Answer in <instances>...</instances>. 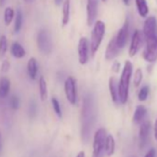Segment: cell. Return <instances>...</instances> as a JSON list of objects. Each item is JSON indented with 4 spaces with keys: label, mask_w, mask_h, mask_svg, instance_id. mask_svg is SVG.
<instances>
[{
    "label": "cell",
    "mask_w": 157,
    "mask_h": 157,
    "mask_svg": "<svg viewBox=\"0 0 157 157\" xmlns=\"http://www.w3.org/2000/svg\"><path fill=\"white\" fill-rule=\"evenodd\" d=\"M95 119L94 103L90 94L86 95L82 109V136L85 141L88 140Z\"/></svg>",
    "instance_id": "cell-1"
},
{
    "label": "cell",
    "mask_w": 157,
    "mask_h": 157,
    "mask_svg": "<svg viewBox=\"0 0 157 157\" xmlns=\"http://www.w3.org/2000/svg\"><path fill=\"white\" fill-rule=\"evenodd\" d=\"M132 71H133V66L131 62L126 61L119 81V101L123 105L127 103L128 98V90H129V83H130Z\"/></svg>",
    "instance_id": "cell-2"
},
{
    "label": "cell",
    "mask_w": 157,
    "mask_h": 157,
    "mask_svg": "<svg viewBox=\"0 0 157 157\" xmlns=\"http://www.w3.org/2000/svg\"><path fill=\"white\" fill-rule=\"evenodd\" d=\"M105 33V24L102 21H96L95 23L94 24V29L92 32V38H91V43H90V47H91V53L93 56L98 51L102 41L104 39Z\"/></svg>",
    "instance_id": "cell-3"
},
{
    "label": "cell",
    "mask_w": 157,
    "mask_h": 157,
    "mask_svg": "<svg viewBox=\"0 0 157 157\" xmlns=\"http://www.w3.org/2000/svg\"><path fill=\"white\" fill-rule=\"evenodd\" d=\"M106 130L103 128H99L94 137L93 144V157H105V141L107 138Z\"/></svg>",
    "instance_id": "cell-4"
},
{
    "label": "cell",
    "mask_w": 157,
    "mask_h": 157,
    "mask_svg": "<svg viewBox=\"0 0 157 157\" xmlns=\"http://www.w3.org/2000/svg\"><path fill=\"white\" fill-rule=\"evenodd\" d=\"M146 42L143 51V58L149 63H154L157 60V35L144 38Z\"/></svg>",
    "instance_id": "cell-5"
},
{
    "label": "cell",
    "mask_w": 157,
    "mask_h": 157,
    "mask_svg": "<svg viewBox=\"0 0 157 157\" xmlns=\"http://www.w3.org/2000/svg\"><path fill=\"white\" fill-rule=\"evenodd\" d=\"M37 46L41 53L44 55H48L52 52L53 43L51 39V35L47 30L43 29L37 34Z\"/></svg>",
    "instance_id": "cell-6"
},
{
    "label": "cell",
    "mask_w": 157,
    "mask_h": 157,
    "mask_svg": "<svg viewBox=\"0 0 157 157\" xmlns=\"http://www.w3.org/2000/svg\"><path fill=\"white\" fill-rule=\"evenodd\" d=\"M65 94L67 101L71 105H76L78 99V93H77V82L76 78L69 76L65 81Z\"/></svg>",
    "instance_id": "cell-7"
},
{
    "label": "cell",
    "mask_w": 157,
    "mask_h": 157,
    "mask_svg": "<svg viewBox=\"0 0 157 157\" xmlns=\"http://www.w3.org/2000/svg\"><path fill=\"white\" fill-rule=\"evenodd\" d=\"M90 43L87 38L82 37L78 41V62L82 65H85L89 60L90 56Z\"/></svg>",
    "instance_id": "cell-8"
},
{
    "label": "cell",
    "mask_w": 157,
    "mask_h": 157,
    "mask_svg": "<svg viewBox=\"0 0 157 157\" xmlns=\"http://www.w3.org/2000/svg\"><path fill=\"white\" fill-rule=\"evenodd\" d=\"M143 33L140 31V30H136L133 34H132V38H131V43H130V46H129V56H134L137 55V53L140 51V49L142 46V43H143Z\"/></svg>",
    "instance_id": "cell-9"
},
{
    "label": "cell",
    "mask_w": 157,
    "mask_h": 157,
    "mask_svg": "<svg viewBox=\"0 0 157 157\" xmlns=\"http://www.w3.org/2000/svg\"><path fill=\"white\" fill-rule=\"evenodd\" d=\"M128 34H129V20L127 19L125 21L123 26L119 29L117 34L115 36L117 44L120 49L124 48L125 45L127 44V42L128 39Z\"/></svg>",
    "instance_id": "cell-10"
},
{
    "label": "cell",
    "mask_w": 157,
    "mask_h": 157,
    "mask_svg": "<svg viewBox=\"0 0 157 157\" xmlns=\"http://www.w3.org/2000/svg\"><path fill=\"white\" fill-rule=\"evenodd\" d=\"M142 33H143L144 38L157 35V20L155 17L150 16L146 18L144 24H143Z\"/></svg>",
    "instance_id": "cell-11"
},
{
    "label": "cell",
    "mask_w": 157,
    "mask_h": 157,
    "mask_svg": "<svg viewBox=\"0 0 157 157\" xmlns=\"http://www.w3.org/2000/svg\"><path fill=\"white\" fill-rule=\"evenodd\" d=\"M87 24L92 26L96 21L98 12V0H87Z\"/></svg>",
    "instance_id": "cell-12"
},
{
    "label": "cell",
    "mask_w": 157,
    "mask_h": 157,
    "mask_svg": "<svg viewBox=\"0 0 157 157\" xmlns=\"http://www.w3.org/2000/svg\"><path fill=\"white\" fill-rule=\"evenodd\" d=\"M150 129H151L150 122L143 121L139 130V146L140 149H143L148 143V140L150 137Z\"/></svg>",
    "instance_id": "cell-13"
},
{
    "label": "cell",
    "mask_w": 157,
    "mask_h": 157,
    "mask_svg": "<svg viewBox=\"0 0 157 157\" xmlns=\"http://www.w3.org/2000/svg\"><path fill=\"white\" fill-rule=\"evenodd\" d=\"M109 91L111 99L115 104H118L119 101V82L116 77L109 78Z\"/></svg>",
    "instance_id": "cell-14"
},
{
    "label": "cell",
    "mask_w": 157,
    "mask_h": 157,
    "mask_svg": "<svg viewBox=\"0 0 157 157\" xmlns=\"http://www.w3.org/2000/svg\"><path fill=\"white\" fill-rule=\"evenodd\" d=\"M119 51H120V48L117 46V42H116V37H113L107 47H106V51H105V59L106 60H112L114 59L115 57L117 56V55L119 54Z\"/></svg>",
    "instance_id": "cell-15"
},
{
    "label": "cell",
    "mask_w": 157,
    "mask_h": 157,
    "mask_svg": "<svg viewBox=\"0 0 157 157\" xmlns=\"http://www.w3.org/2000/svg\"><path fill=\"white\" fill-rule=\"evenodd\" d=\"M147 114V109L144 105H138L134 115H133V122L135 124H141L146 117Z\"/></svg>",
    "instance_id": "cell-16"
},
{
    "label": "cell",
    "mask_w": 157,
    "mask_h": 157,
    "mask_svg": "<svg viewBox=\"0 0 157 157\" xmlns=\"http://www.w3.org/2000/svg\"><path fill=\"white\" fill-rule=\"evenodd\" d=\"M10 90V81L8 77L0 78V97L5 98L9 95Z\"/></svg>",
    "instance_id": "cell-17"
},
{
    "label": "cell",
    "mask_w": 157,
    "mask_h": 157,
    "mask_svg": "<svg viewBox=\"0 0 157 157\" xmlns=\"http://www.w3.org/2000/svg\"><path fill=\"white\" fill-rule=\"evenodd\" d=\"M10 52H11V55L16 57V58H22L25 56L26 55V51L25 49L23 48V46L18 43V42H14L12 44H11V48H10Z\"/></svg>",
    "instance_id": "cell-18"
},
{
    "label": "cell",
    "mask_w": 157,
    "mask_h": 157,
    "mask_svg": "<svg viewBox=\"0 0 157 157\" xmlns=\"http://www.w3.org/2000/svg\"><path fill=\"white\" fill-rule=\"evenodd\" d=\"M27 70L32 80H35L37 77V72H38V64L34 57H31L29 59L28 65H27Z\"/></svg>",
    "instance_id": "cell-19"
},
{
    "label": "cell",
    "mask_w": 157,
    "mask_h": 157,
    "mask_svg": "<svg viewBox=\"0 0 157 157\" xmlns=\"http://www.w3.org/2000/svg\"><path fill=\"white\" fill-rule=\"evenodd\" d=\"M63 16H62V25L66 26L69 22L70 18V0H65L63 3Z\"/></svg>",
    "instance_id": "cell-20"
},
{
    "label": "cell",
    "mask_w": 157,
    "mask_h": 157,
    "mask_svg": "<svg viewBox=\"0 0 157 157\" xmlns=\"http://www.w3.org/2000/svg\"><path fill=\"white\" fill-rule=\"evenodd\" d=\"M135 3L137 6L139 15L141 18H146L149 14V7L147 5L146 0H135Z\"/></svg>",
    "instance_id": "cell-21"
},
{
    "label": "cell",
    "mask_w": 157,
    "mask_h": 157,
    "mask_svg": "<svg viewBox=\"0 0 157 157\" xmlns=\"http://www.w3.org/2000/svg\"><path fill=\"white\" fill-rule=\"evenodd\" d=\"M116 148V142L114 140V137L112 135H108L105 141V154L107 156H111L115 152Z\"/></svg>",
    "instance_id": "cell-22"
},
{
    "label": "cell",
    "mask_w": 157,
    "mask_h": 157,
    "mask_svg": "<svg viewBox=\"0 0 157 157\" xmlns=\"http://www.w3.org/2000/svg\"><path fill=\"white\" fill-rule=\"evenodd\" d=\"M16 16V12L15 10L10 8V7H7L5 9V12H4V22L7 26H10L12 22V21L14 20Z\"/></svg>",
    "instance_id": "cell-23"
},
{
    "label": "cell",
    "mask_w": 157,
    "mask_h": 157,
    "mask_svg": "<svg viewBox=\"0 0 157 157\" xmlns=\"http://www.w3.org/2000/svg\"><path fill=\"white\" fill-rule=\"evenodd\" d=\"M39 92H40V97L42 101L46 100L47 98V84L45 78L42 76L39 78Z\"/></svg>",
    "instance_id": "cell-24"
},
{
    "label": "cell",
    "mask_w": 157,
    "mask_h": 157,
    "mask_svg": "<svg viewBox=\"0 0 157 157\" xmlns=\"http://www.w3.org/2000/svg\"><path fill=\"white\" fill-rule=\"evenodd\" d=\"M22 24H23V14H22V11L19 9L16 11L15 23H14V32L19 33L22 28Z\"/></svg>",
    "instance_id": "cell-25"
},
{
    "label": "cell",
    "mask_w": 157,
    "mask_h": 157,
    "mask_svg": "<svg viewBox=\"0 0 157 157\" xmlns=\"http://www.w3.org/2000/svg\"><path fill=\"white\" fill-rule=\"evenodd\" d=\"M8 50V40L5 35L0 37V59L5 57V55Z\"/></svg>",
    "instance_id": "cell-26"
},
{
    "label": "cell",
    "mask_w": 157,
    "mask_h": 157,
    "mask_svg": "<svg viewBox=\"0 0 157 157\" xmlns=\"http://www.w3.org/2000/svg\"><path fill=\"white\" fill-rule=\"evenodd\" d=\"M51 103H52V105H53L55 113L56 114V116L59 118H61L62 117V112H61V107H60V104H59L58 100L56 97H53L52 100H51Z\"/></svg>",
    "instance_id": "cell-27"
},
{
    "label": "cell",
    "mask_w": 157,
    "mask_h": 157,
    "mask_svg": "<svg viewBox=\"0 0 157 157\" xmlns=\"http://www.w3.org/2000/svg\"><path fill=\"white\" fill-rule=\"evenodd\" d=\"M142 81V71L140 68H137L134 73V78H133V83L135 87H138Z\"/></svg>",
    "instance_id": "cell-28"
},
{
    "label": "cell",
    "mask_w": 157,
    "mask_h": 157,
    "mask_svg": "<svg viewBox=\"0 0 157 157\" xmlns=\"http://www.w3.org/2000/svg\"><path fill=\"white\" fill-rule=\"evenodd\" d=\"M10 106L12 110H18L20 107V99L17 95H12L10 99Z\"/></svg>",
    "instance_id": "cell-29"
},
{
    "label": "cell",
    "mask_w": 157,
    "mask_h": 157,
    "mask_svg": "<svg viewBox=\"0 0 157 157\" xmlns=\"http://www.w3.org/2000/svg\"><path fill=\"white\" fill-rule=\"evenodd\" d=\"M148 94H149V87L148 86H143L139 92V94H138L139 100L140 102L145 101L147 99V97H148Z\"/></svg>",
    "instance_id": "cell-30"
},
{
    "label": "cell",
    "mask_w": 157,
    "mask_h": 157,
    "mask_svg": "<svg viewBox=\"0 0 157 157\" xmlns=\"http://www.w3.org/2000/svg\"><path fill=\"white\" fill-rule=\"evenodd\" d=\"M36 112H37V106H36V103L35 101L32 100L30 102V105H29V107H28V114H29V117L31 118H33L36 115Z\"/></svg>",
    "instance_id": "cell-31"
},
{
    "label": "cell",
    "mask_w": 157,
    "mask_h": 157,
    "mask_svg": "<svg viewBox=\"0 0 157 157\" xmlns=\"http://www.w3.org/2000/svg\"><path fill=\"white\" fill-rule=\"evenodd\" d=\"M10 63L8 60H4L1 64V72L2 73H7L10 70Z\"/></svg>",
    "instance_id": "cell-32"
},
{
    "label": "cell",
    "mask_w": 157,
    "mask_h": 157,
    "mask_svg": "<svg viewBox=\"0 0 157 157\" xmlns=\"http://www.w3.org/2000/svg\"><path fill=\"white\" fill-rule=\"evenodd\" d=\"M119 69H120V63L117 62V61H115L113 66H112V70L116 73H118L119 72Z\"/></svg>",
    "instance_id": "cell-33"
},
{
    "label": "cell",
    "mask_w": 157,
    "mask_h": 157,
    "mask_svg": "<svg viewBox=\"0 0 157 157\" xmlns=\"http://www.w3.org/2000/svg\"><path fill=\"white\" fill-rule=\"evenodd\" d=\"M155 155H156L155 150H154V149H151V150L146 153L145 157H155Z\"/></svg>",
    "instance_id": "cell-34"
},
{
    "label": "cell",
    "mask_w": 157,
    "mask_h": 157,
    "mask_svg": "<svg viewBox=\"0 0 157 157\" xmlns=\"http://www.w3.org/2000/svg\"><path fill=\"white\" fill-rule=\"evenodd\" d=\"M154 137L157 140V119H156L155 124H154Z\"/></svg>",
    "instance_id": "cell-35"
},
{
    "label": "cell",
    "mask_w": 157,
    "mask_h": 157,
    "mask_svg": "<svg viewBox=\"0 0 157 157\" xmlns=\"http://www.w3.org/2000/svg\"><path fill=\"white\" fill-rule=\"evenodd\" d=\"M54 1H55L56 6H60L63 2V0H54Z\"/></svg>",
    "instance_id": "cell-36"
},
{
    "label": "cell",
    "mask_w": 157,
    "mask_h": 157,
    "mask_svg": "<svg viewBox=\"0 0 157 157\" xmlns=\"http://www.w3.org/2000/svg\"><path fill=\"white\" fill-rule=\"evenodd\" d=\"M76 157H85V152L84 151H80Z\"/></svg>",
    "instance_id": "cell-37"
},
{
    "label": "cell",
    "mask_w": 157,
    "mask_h": 157,
    "mask_svg": "<svg viewBox=\"0 0 157 157\" xmlns=\"http://www.w3.org/2000/svg\"><path fill=\"white\" fill-rule=\"evenodd\" d=\"M123 3H124L126 6H129V4H130V0H123Z\"/></svg>",
    "instance_id": "cell-38"
},
{
    "label": "cell",
    "mask_w": 157,
    "mask_h": 157,
    "mask_svg": "<svg viewBox=\"0 0 157 157\" xmlns=\"http://www.w3.org/2000/svg\"><path fill=\"white\" fill-rule=\"evenodd\" d=\"M6 1L7 0H0V7H3L4 4L6 3Z\"/></svg>",
    "instance_id": "cell-39"
},
{
    "label": "cell",
    "mask_w": 157,
    "mask_h": 157,
    "mask_svg": "<svg viewBox=\"0 0 157 157\" xmlns=\"http://www.w3.org/2000/svg\"><path fill=\"white\" fill-rule=\"evenodd\" d=\"M34 1V0H24L25 3H33Z\"/></svg>",
    "instance_id": "cell-40"
},
{
    "label": "cell",
    "mask_w": 157,
    "mask_h": 157,
    "mask_svg": "<svg viewBox=\"0 0 157 157\" xmlns=\"http://www.w3.org/2000/svg\"><path fill=\"white\" fill-rule=\"evenodd\" d=\"M0 151H1V141H0Z\"/></svg>",
    "instance_id": "cell-41"
},
{
    "label": "cell",
    "mask_w": 157,
    "mask_h": 157,
    "mask_svg": "<svg viewBox=\"0 0 157 157\" xmlns=\"http://www.w3.org/2000/svg\"><path fill=\"white\" fill-rule=\"evenodd\" d=\"M102 1H103V2H106V1H107V0H102Z\"/></svg>",
    "instance_id": "cell-42"
},
{
    "label": "cell",
    "mask_w": 157,
    "mask_h": 157,
    "mask_svg": "<svg viewBox=\"0 0 157 157\" xmlns=\"http://www.w3.org/2000/svg\"><path fill=\"white\" fill-rule=\"evenodd\" d=\"M0 140H1V133H0Z\"/></svg>",
    "instance_id": "cell-43"
}]
</instances>
